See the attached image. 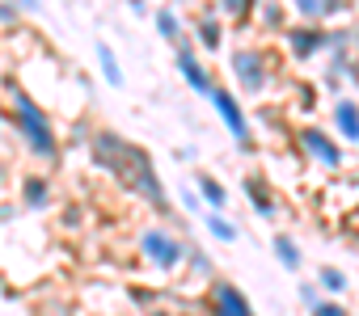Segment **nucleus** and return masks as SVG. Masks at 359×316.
<instances>
[{"mask_svg": "<svg viewBox=\"0 0 359 316\" xmlns=\"http://www.w3.org/2000/svg\"><path fill=\"white\" fill-rule=\"evenodd\" d=\"M9 114H13V127H18L22 148L34 156V161H60V135H55V122H51V114H47L26 89H13Z\"/></svg>", "mask_w": 359, "mask_h": 316, "instance_id": "nucleus-1", "label": "nucleus"}, {"mask_svg": "<svg viewBox=\"0 0 359 316\" xmlns=\"http://www.w3.org/2000/svg\"><path fill=\"white\" fill-rule=\"evenodd\" d=\"M114 178H123L127 182V190H135L152 211H161V215H169L173 211V203H169V190L161 186V178H156V169H152V156L144 152V148H135V143H127L123 148V156L114 161V169H110Z\"/></svg>", "mask_w": 359, "mask_h": 316, "instance_id": "nucleus-2", "label": "nucleus"}, {"mask_svg": "<svg viewBox=\"0 0 359 316\" xmlns=\"http://www.w3.org/2000/svg\"><path fill=\"white\" fill-rule=\"evenodd\" d=\"M135 245H140L144 261H148L152 270H161V274L182 270V266H187V253H191V245H187L182 236H177V232H169V228H161V224H148V228H140Z\"/></svg>", "mask_w": 359, "mask_h": 316, "instance_id": "nucleus-3", "label": "nucleus"}, {"mask_svg": "<svg viewBox=\"0 0 359 316\" xmlns=\"http://www.w3.org/2000/svg\"><path fill=\"white\" fill-rule=\"evenodd\" d=\"M229 72L245 97H262L271 85V59L262 55V47H237L229 55Z\"/></svg>", "mask_w": 359, "mask_h": 316, "instance_id": "nucleus-4", "label": "nucleus"}, {"mask_svg": "<svg viewBox=\"0 0 359 316\" xmlns=\"http://www.w3.org/2000/svg\"><path fill=\"white\" fill-rule=\"evenodd\" d=\"M296 148L309 156L317 169H330V173H338L342 161H346V156H342V143H338L325 127H300V131H296Z\"/></svg>", "mask_w": 359, "mask_h": 316, "instance_id": "nucleus-5", "label": "nucleus"}, {"mask_svg": "<svg viewBox=\"0 0 359 316\" xmlns=\"http://www.w3.org/2000/svg\"><path fill=\"white\" fill-rule=\"evenodd\" d=\"M283 47L296 59H317V55L330 51V26H321V22H296V26L283 30Z\"/></svg>", "mask_w": 359, "mask_h": 316, "instance_id": "nucleus-6", "label": "nucleus"}, {"mask_svg": "<svg viewBox=\"0 0 359 316\" xmlns=\"http://www.w3.org/2000/svg\"><path fill=\"white\" fill-rule=\"evenodd\" d=\"M212 106H216V114H220V122L229 127V135H233V143L237 148H254V131H250V118H245V110H241V101H237V93H229L224 85H216V93L208 97Z\"/></svg>", "mask_w": 359, "mask_h": 316, "instance_id": "nucleus-7", "label": "nucleus"}, {"mask_svg": "<svg viewBox=\"0 0 359 316\" xmlns=\"http://www.w3.org/2000/svg\"><path fill=\"white\" fill-rule=\"evenodd\" d=\"M173 55H177V72H182V80H187L199 97H212V93H216V80H212L208 64L195 55V43H191V38L177 43V47H173Z\"/></svg>", "mask_w": 359, "mask_h": 316, "instance_id": "nucleus-8", "label": "nucleus"}, {"mask_svg": "<svg viewBox=\"0 0 359 316\" xmlns=\"http://www.w3.org/2000/svg\"><path fill=\"white\" fill-rule=\"evenodd\" d=\"M208 316H258L250 295L237 287V282H224L216 278L212 282V295H208Z\"/></svg>", "mask_w": 359, "mask_h": 316, "instance_id": "nucleus-9", "label": "nucleus"}, {"mask_svg": "<svg viewBox=\"0 0 359 316\" xmlns=\"http://www.w3.org/2000/svg\"><path fill=\"white\" fill-rule=\"evenodd\" d=\"M330 127H334V135L338 139H346V143H359V101L355 97H334L330 101Z\"/></svg>", "mask_w": 359, "mask_h": 316, "instance_id": "nucleus-10", "label": "nucleus"}, {"mask_svg": "<svg viewBox=\"0 0 359 316\" xmlns=\"http://www.w3.org/2000/svg\"><path fill=\"white\" fill-rule=\"evenodd\" d=\"M224 13L220 9H203L199 13V22H195V38H199V47L203 51H220L224 47Z\"/></svg>", "mask_w": 359, "mask_h": 316, "instance_id": "nucleus-11", "label": "nucleus"}, {"mask_svg": "<svg viewBox=\"0 0 359 316\" xmlns=\"http://www.w3.org/2000/svg\"><path fill=\"white\" fill-rule=\"evenodd\" d=\"M55 203V194H51V178H43V173H26L22 178V207L26 211H47Z\"/></svg>", "mask_w": 359, "mask_h": 316, "instance_id": "nucleus-12", "label": "nucleus"}, {"mask_svg": "<svg viewBox=\"0 0 359 316\" xmlns=\"http://www.w3.org/2000/svg\"><path fill=\"white\" fill-rule=\"evenodd\" d=\"M195 190L203 194L208 211H229V186H224L220 178H212V173H195Z\"/></svg>", "mask_w": 359, "mask_h": 316, "instance_id": "nucleus-13", "label": "nucleus"}, {"mask_svg": "<svg viewBox=\"0 0 359 316\" xmlns=\"http://www.w3.org/2000/svg\"><path fill=\"white\" fill-rule=\"evenodd\" d=\"M93 55H97V72H102V80H106L110 89H123V64H118L114 47H110V43H93Z\"/></svg>", "mask_w": 359, "mask_h": 316, "instance_id": "nucleus-14", "label": "nucleus"}, {"mask_svg": "<svg viewBox=\"0 0 359 316\" xmlns=\"http://www.w3.org/2000/svg\"><path fill=\"white\" fill-rule=\"evenodd\" d=\"M287 0H262L258 5V26L262 30H271V34H283L287 30Z\"/></svg>", "mask_w": 359, "mask_h": 316, "instance_id": "nucleus-15", "label": "nucleus"}, {"mask_svg": "<svg viewBox=\"0 0 359 316\" xmlns=\"http://www.w3.org/2000/svg\"><path fill=\"white\" fill-rule=\"evenodd\" d=\"M271 249H275V257H279V266H283L287 274H300L304 257H300V245H296L287 232H275V236H271Z\"/></svg>", "mask_w": 359, "mask_h": 316, "instance_id": "nucleus-16", "label": "nucleus"}, {"mask_svg": "<svg viewBox=\"0 0 359 316\" xmlns=\"http://www.w3.org/2000/svg\"><path fill=\"white\" fill-rule=\"evenodd\" d=\"M152 22H156V34H161L165 43H173V47L187 38V26H182V17H177L173 9H156V13H152Z\"/></svg>", "mask_w": 359, "mask_h": 316, "instance_id": "nucleus-17", "label": "nucleus"}, {"mask_svg": "<svg viewBox=\"0 0 359 316\" xmlns=\"http://www.w3.org/2000/svg\"><path fill=\"white\" fill-rule=\"evenodd\" d=\"M203 224H208V232L216 236V240H224V245H233V240H241V228L224 215V211H208L203 215Z\"/></svg>", "mask_w": 359, "mask_h": 316, "instance_id": "nucleus-18", "label": "nucleus"}, {"mask_svg": "<svg viewBox=\"0 0 359 316\" xmlns=\"http://www.w3.org/2000/svg\"><path fill=\"white\" fill-rule=\"evenodd\" d=\"M245 190H250V207H254V215H262V220H271L279 207H275V199H271V190L266 186H258V178H245Z\"/></svg>", "mask_w": 359, "mask_h": 316, "instance_id": "nucleus-19", "label": "nucleus"}, {"mask_svg": "<svg viewBox=\"0 0 359 316\" xmlns=\"http://www.w3.org/2000/svg\"><path fill=\"white\" fill-rule=\"evenodd\" d=\"M317 287H321L325 295L342 299V295H346V287H351V278H346L338 266H321V270H317Z\"/></svg>", "mask_w": 359, "mask_h": 316, "instance_id": "nucleus-20", "label": "nucleus"}, {"mask_svg": "<svg viewBox=\"0 0 359 316\" xmlns=\"http://www.w3.org/2000/svg\"><path fill=\"white\" fill-rule=\"evenodd\" d=\"M258 5L262 0H216V9L224 17H250V13H258Z\"/></svg>", "mask_w": 359, "mask_h": 316, "instance_id": "nucleus-21", "label": "nucleus"}, {"mask_svg": "<svg viewBox=\"0 0 359 316\" xmlns=\"http://www.w3.org/2000/svg\"><path fill=\"white\" fill-rule=\"evenodd\" d=\"M287 9H292L300 22H321V9H325V0H287Z\"/></svg>", "mask_w": 359, "mask_h": 316, "instance_id": "nucleus-22", "label": "nucleus"}, {"mask_svg": "<svg viewBox=\"0 0 359 316\" xmlns=\"http://www.w3.org/2000/svg\"><path fill=\"white\" fill-rule=\"evenodd\" d=\"M187 266H191L195 274H212V270H216V261H212L203 249H195V245H191V253H187Z\"/></svg>", "mask_w": 359, "mask_h": 316, "instance_id": "nucleus-23", "label": "nucleus"}, {"mask_svg": "<svg viewBox=\"0 0 359 316\" xmlns=\"http://www.w3.org/2000/svg\"><path fill=\"white\" fill-rule=\"evenodd\" d=\"M309 316H351V312H346V303H338L334 295H325L317 308H309Z\"/></svg>", "mask_w": 359, "mask_h": 316, "instance_id": "nucleus-24", "label": "nucleus"}, {"mask_svg": "<svg viewBox=\"0 0 359 316\" xmlns=\"http://www.w3.org/2000/svg\"><path fill=\"white\" fill-rule=\"evenodd\" d=\"M296 291H300V303H304V308H317V303L325 299V291H321L317 282H300Z\"/></svg>", "mask_w": 359, "mask_h": 316, "instance_id": "nucleus-25", "label": "nucleus"}, {"mask_svg": "<svg viewBox=\"0 0 359 316\" xmlns=\"http://www.w3.org/2000/svg\"><path fill=\"white\" fill-rule=\"evenodd\" d=\"M18 17H22V9L13 5V0H0V26L13 30V26H18Z\"/></svg>", "mask_w": 359, "mask_h": 316, "instance_id": "nucleus-26", "label": "nucleus"}, {"mask_svg": "<svg viewBox=\"0 0 359 316\" xmlns=\"http://www.w3.org/2000/svg\"><path fill=\"white\" fill-rule=\"evenodd\" d=\"M182 207H187V211H199V207H208V203H203V194H199L195 186H187V190H182Z\"/></svg>", "mask_w": 359, "mask_h": 316, "instance_id": "nucleus-27", "label": "nucleus"}, {"mask_svg": "<svg viewBox=\"0 0 359 316\" xmlns=\"http://www.w3.org/2000/svg\"><path fill=\"white\" fill-rule=\"evenodd\" d=\"M13 5H18L22 13H39V5H43V0H13Z\"/></svg>", "mask_w": 359, "mask_h": 316, "instance_id": "nucleus-28", "label": "nucleus"}, {"mask_svg": "<svg viewBox=\"0 0 359 316\" xmlns=\"http://www.w3.org/2000/svg\"><path fill=\"white\" fill-rule=\"evenodd\" d=\"M131 13L135 17H148V0H131Z\"/></svg>", "mask_w": 359, "mask_h": 316, "instance_id": "nucleus-29", "label": "nucleus"}, {"mask_svg": "<svg viewBox=\"0 0 359 316\" xmlns=\"http://www.w3.org/2000/svg\"><path fill=\"white\" fill-rule=\"evenodd\" d=\"M18 215V207H0V224H5V220H13Z\"/></svg>", "mask_w": 359, "mask_h": 316, "instance_id": "nucleus-30", "label": "nucleus"}, {"mask_svg": "<svg viewBox=\"0 0 359 316\" xmlns=\"http://www.w3.org/2000/svg\"><path fill=\"white\" fill-rule=\"evenodd\" d=\"M0 127H5V101H0Z\"/></svg>", "mask_w": 359, "mask_h": 316, "instance_id": "nucleus-31", "label": "nucleus"}]
</instances>
